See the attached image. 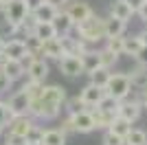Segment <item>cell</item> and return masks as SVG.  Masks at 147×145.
Listing matches in <instances>:
<instances>
[{
  "instance_id": "44dd1931",
  "label": "cell",
  "mask_w": 147,
  "mask_h": 145,
  "mask_svg": "<svg viewBox=\"0 0 147 145\" xmlns=\"http://www.w3.org/2000/svg\"><path fill=\"white\" fill-rule=\"evenodd\" d=\"M33 37H37L40 42H44V40H51V37L57 35L55 26H53V22H35V26H33V33H31Z\"/></svg>"
},
{
  "instance_id": "d590c367",
  "label": "cell",
  "mask_w": 147,
  "mask_h": 145,
  "mask_svg": "<svg viewBox=\"0 0 147 145\" xmlns=\"http://www.w3.org/2000/svg\"><path fill=\"white\" fill-rule=\"evenodd\" d=\"M134 16H138V18H141V22H145V24H147V0L143 2L141 7H138V9H136V11H134Z\"/></svg>"
},
{
  "instance_id": "d6986e66",
  "label": "cell",
  "mask_w": 147,
  "mask_h": 145,
  "mask_svg": "<svg viewBox=\"0 0 147 145\" xmlns=\"http://www.w3.org/2000/svg\"><path fill=\"white\" fill-rule=\"evenodd\" d=\"M51 22H53V26H55L57 35H66V33H70V31H73V26H75V22L70 20V16H68L64 9H59V11L55 13V18L51 20Z\"/></svg>"
},
{
  "instance_id": "52a82bcc",
  "label": "cell",
  "mask_w": 147,
  "mask_h": 145,
  "mask_svg": "<svg viewBox=\"0 0 147 145\" xmlns=\"http://www.w3.org/2000/svg\"><path fill=\"white\" fill-rule=\"evenodd\" d=\"M7 103V110H9V115H29V108H31V95L24 90V88H20L18 92H13L9 97V101Z\"/></svg>"
},
{
  "instance_id": "3957f363",
  "label": "cell",
  "mask_w": 147,
  "mask_h": 145,
  "mask_svg": "<svg viewBox=\"0 0 147 145\" xmlns=\"http://www.w3.org/2000/svg\"><path fill=\"white\" fill-rule=\"evenodd\" d=\"M108 95H112L114 99H125L132 90V84H129V75L127 72H110V79H108V84L103 88Z\"/></svg>"
},
{
  "instance_id": "836d02e7",
  "label": "cell",
  "mask_w": 147,
  "mask_h": 145,
  "mask_svg": "<svg viewBox=\"0 0 147 145\" xmlns=\"http://www.w3.org/2000/svg\"><path fill=\"white\" fill-rule=\"evenodd\" d=\"M134 60H136L138 66H145L147 68V46H141V51L134 55Z\"/></svg>"
},
{
  "instance_id": "1f68e13d",
  "label": "cell",
  "mask_w": 147,
  "mask_h": 145,
  "mask_svg": "<svg viewBox=\"0 0 147 145\" xmlns=\"http://www.w3.org/2000/svg\"><path fill=\"white\" fill-rule=\"evenodd\" d=\"M101 143H103V145H123V136L114 134L112 130H105V132H103V139H101Z\"/></svg>"
},
{
  "instance_id": "30bf717a",
  "label": "cell",
  "mask_w": 147,
  "mask_h": 145,
  "mask_svg": "<svg viewBox=\"0 0 147 145\" xmlns=\"http://www.w3.org/2000/svg\"><path fill=\"white\" fill-rule=\"evenodd\" d=\"M49 62L44 60V57H35L33 62H29L26 64V79H31V81H40V84H44L46 81V77H49Z\"/></svg>"
},
{
  "instance_id": "5b68a950",
  "label": "cell",
  "mask_w": 147,
  "mask_h": 145,
  "mask_svg": "<svg viewBox=\"0 0 147 145\" xmlns=\"http://www.w3.org/2000/svg\"><path fill=\"white\" fill-rule=\"evenodd\" d=\"M33 123H35V119L31 115H13V117H9V121H7L5 134H13V136L24 139V134L31 130Z\"/></svg>"
},
{
  "instance_id": "484cf974",
  "label": "cell",
  "mask_w": 147,
  "mask_h": 145,
  "mask_svg": "<svg viewBox=\"0 0 147 145\" xmlns=\"http://www.w3.org/2000/svg\"><path fill=\"white\" fill-rule=\"evenodd\" d=\"M108 130H112V132L119 134V136H125V134L132 130V123H129L127 119H123V117L117 115L114 119H112V123H110V127H108Z\"/></svg>"
},
{
  "instance_id": "4fadbf2b",
  "label": "cell",
  "mask_w": 147,
  "mask_h": 145,
  "mask_svg": "<svg viewBox=\"0 0 147 145\" xmlns=\"http://www.w3.org/2000/svg\"><path fill=\"white\" fill-rule=\"evenodd\" d=\"M0 70L5 72L7 77L11 79V81H18V79L24 77L26 68H24V64H22L20 60H11V57H5V60H2V64H0Z\"/></svg>"
},
{
  "instance_id": "277c9868",
  "label": "cell",
  "mask_w": 147,
  "mask_h": 145,
  "mask_svg": "<svg viewBox=\"0 0 147 145\" xmlns=\"http://www.w3.org/2000/svg\"><path fill=\"white\" fill-rule=\"evenodd\" d=\"M2 13H5V20H9L11 24H22L26 18H29V7H26L24 0H9L5 5V9H2Z\"/></svg>"
},
{
  "instance_id": "6da1fadb",
  "label": "cell",
  "mask_w": 147,
  "mask_h": 145,
  "mask_svg": "<svg viewBox=\"0 0 147 145\" xmlns=\"http://www.w3.org/2000/svg\"><path fill=\"white\" fill-rule=\"evenodd\" d=\"M64 101H66V88H61L57 84H51V86L42 84L40 92L31 99L29 115L40 121H53L61 115Z\"/></svg>"
},
{
  "instance_id": "4316f807",
  "label": "cell",
  "mask_w": 147,
  "mask_h": 145,
  "mask_svg": "<svg viewBox=\"0 0 147 145\" xmlns=\"http://www.w3.org/2000/svg\"><path fill=\"white\" fill-rule=\"evenodd\" d=\"M117 106H119V99H114L112 95H108V92H105V95L101 97V101H99L94 108L101 110V112H110V115H117Z\"/></svg>"
},
{
  "instance_id": "f1b7e54d",
  "label": "cell",
  "mask_w": 147,
  "mask_h": 145,
  "mask_svg": "<svg viewBox=\"0 0 147 145\" xmlns=\"http://www.w3.org/2000/svg\"><path fill=\"white\" fill-rule=\"evenodd\" d=\"M64 108H66L68 115H77V112H81V110H88V106L81 101V97L77 95V97H70V99L66 97V101H64Z\"/></svg>"
},
{
  "instance_id": "f35d334b",
  "label": "cell",
  "mask_w": 147,
  "mask_h": 145,
  "mask_svg": "<svg viewBox=\"0 0 147 145\" xmlns=\"http://www.w3.org/2000/svg\"><path fill=\"white\" fill-rule=\"evenodd\" d=\"M26 2V7H29V11H33V9H35V7H40L44 2V0H24Z\"/></svg>"
},
{
  "instance_id": "8992f818",
  "label": "cell",
  "mask_w": 147,
  "mask_h": 145,
  "mask_svg": "<svg viewBox=\"0 0 147 145\" xmlns=\"http://www.w3.org/2000/svg\"><path fill=\"white\" fill-rule=\"evenodd\" d=\"M117 115L123 117V119H127L129 123H136V121L141 119V115H143V103L138 101V99L125 97V99H121V101H119Z\"/></svg>"
},
{
  "instance_id": "ba28073f",
  "label": "cell",
  "mask_w": 147,
  "mask_h": 145,
  "mask_svg": "<svg viewBox=\"0 0 147 145\" xmlns=\"http://www.w3.org/2000/svg\"><path fill=\"white\" fill-rule=\"evenodd\" d=\"M68 117H70L75 134H90L97 130V123H94V117H92L90 110H81L77 115H68Z\"/></svg>"
},
{
  "instance_id": "ab89813d",
  "label": "cell",
  "mask_w": 147,
  "mask_h": 145,
  "mask_svg": "<svg viewBox=\"0 0 147 145\" xmlns=\"http://www.w3.org/2000/svg\"><path fill=\"white\" fill-rule=\"evenodd\" d=\"M127 2H129V7H132V9L136 11V9H138V7H141L143 2H145V0H127Z\"/></svg>"
},
{
  "instance_id": "83f0119b",
  "label": "cell",
  "mask_w": 147,
  "mask_h": 145,
  "mask_svg": "<svg viewBox=\"0 0 147 145\" xmlns=\"http://www.w3.org/2000/svg\"><path fill=\"white\" fill-rule=\"evenodd\" d=\"M97 53H99V62H101V66L103 68H114V64L119 62V55L117 53H112V51H108V48H97Z\"/></svg>"
},
{
  "instance_id": "2e32d148",
  "label": "cell",
  "mask_w": 147,
  "mask_h": 145,
  "mask_svg": "<svg viewBox=\"0 0 147 145\" xmlns=\"http://www.w3.org/2000/svg\"><path fill=\"white\" fill-rule=\"evenodd\" d=\"M129 75V84H132V90L138 92V95H145L147 92V68L138 66L136 70L127 72Z\"/></svg>"
},
{
  "instance_id": "ee69618b",
  "label": "cell",
  "mask_w": 147,
  "mask_h": 145,
  "mask_svg": "<svg viewBox=\"0 0 147 145\" xmlns=\"http://www.w3.org/2000/svg\"><path fill=\"white\" fill-rule=\"evenodd\" d=\"M2 9H5V5H2V0H0V13H2Z\"/></svg>"
},
{
  "instance_id": "d6a6232c",
  "label": "cell",
  "mask_w": 147,
  "mask_h": 145,
  "mask_svg": "<svg viewBox=\"0 0 147 145\" xmlns=\"http://www.w3.org/2000/svg\"><path fill=\"white\" fill-rule=\"evenodd\" d=\"M9 110H7V103L0 101V136L5 134V127H7V121H9Z\"/></svg>"
},
{
  "instance_id": "b9f144b4",
  "label": "cell",
  "mask_w": 147,
  "mask_h": 145,
  "mask_svg": "<svg viewBox=\"0 0 147 145\" xmlns=\"http://www.w3.org/2000/svg\"><path fill=\"white\" fill-rule=\"evenodd\" d=\"M141 103H143V108H147V92L143 95V99H141Z\"/></svg>"
},
{
  "instance_id": "f546056e",
  "label": "cell",
  "mask_w": 147,
  "mask_h": 145,
  "mask_svg": "<svg viewBox=\"0 0 147 145\" xmlns=\"http://www.w3.org/2000/svg\"><path fill=\"white\" fill-rule=\"evenodd\" d=\"M42 132H44L42 127L33 123L31 130L24 134V145H42Z\"/></svg>"
},
{
  "instance_id": "5bb4252c",
  "label": "cell",
  "mask_w": 147,
  "mask_h": 145,
  "mask_svg": "<svg viewBox=\"0 0 147 145\" xmlns=\"http://www.w3.org/2000/svg\"><path fill=\"white\" fill-rule=\"evenodd\" d=\"M103 95H105V90H103V88H99V86L90 84V81H88V84H86V86H84V88L79 90L81 101H84V103L88 106V110H90V108H94V106H97V103L101 101V97H103Z\"/></svg>"
},
{
  "instance_id": "ac0fdd59",
  "label": "cell",
  "mask_w": 147,
  "mask_h": 145,
  "mask_svg": "<svg viewBox=\"0 0 147 145\" xmlns=\"http://www.w3.org/2000/svg\"><path fill=\"white\" fill-rule=\"evenodd\" d=\"M110 16L123 20V22H129V20H132V16H134V9L129 7L127 0H114V2L110 5Z\"/></svg>"
},
{
  "instance_id": "7dc6e473",
  "label": "cell",
  "mask_w": 147,
  "mask_h": 145,
  "mask_svg": "<svg viewBox=\"0 0 147 145\" xmlns=\"http://www.w3.org/2000/svg\"><path fill=\"white\" fill-rule=\"evenodd\" d=\"M22 145H24V143H22Z\"/></svg>"
},
{
  "instance_id": "60d3db41",
  "label": "cell",
  "mask_w": 147,
  "mask_h": 145,
  "mask_svg": "<svg viewBox=\"0 0 147 145\" xmlns=\"http://www.w3.org/2000/svg\"><path fill=\"white\" fill-rule=\"evenodd\" d=\"M138 37H141L143 46H147V29H145V31H141V33H138Z\"/></svg>"
},
{
  "instance_id": "7c38bea8",
  "label": "cell",
  "mask_w": 147,
  "mask_h": 145,
  "mask_svg": "<svg viewBox=\"0 0 147 145\" xmlns=\"http://www.w3.org/2000/svg\"><path fill=\"white\" fill-rule=\"evenodd\" d=\"M26 53H29V48H26V42L22 37H9V40H5V46H2V55L5 57L22 60Z\"/></svg>"
},
{
  "instance_id": "bcb514c9",
  "label": "cell",
  "mask_w": 147,
  "mask_h": 145,
  "mask_svg": "<svg viewBox=\"0 0 147 145\" xmlns=\"http://www.w3.org/2000/svg\"><path fill=\"white\" fill-rule=\"evenodd\" d=\"M5 145H13V143H5Z\"/></svg>"
},
{
  "instance_id": "7402d4cb",
  "label": "cell",
  "mask_w": 147,
  "mask_h": 145,
  "mask_svg": "<svg viewBox=\"0 0 147 145\" xmlns=\"http://www.w3.org/2000/svg\"><path fill=\"white\" fill-rule=\"evenodd\" d=\"M123 145H147V132L145 130H138V127H132L123 136Z\"/></svg>"
},
{
  "instance_id": "9a60e30c",
  "label": "cell",
  "mask_w": 147,
  "mask_h": 145,
  "mask_svg": "<svg viewBox=\"0 0 147 145\" xmlns=\"http://www.w3.org/2000/svg\"><path fill=\"white\" fill-rule=\"evenodd\" d=\"M61 55H64V48H61V42L59 37H51V40H44L42 42V57L44 60H59Z\"/></svg>"
},
{
  "instance_id": "e575fe53",
  "label": "cell",
  "mask_w": 147,
  "mask_h": 145,
  "mask_svg": "<svg viewBox=\"0 0 147 145\" xmlns=\"http://www.w3.org/2000/svg\"><path fill=\"white\" fill-rule=\"evenodd\" d=\"M11 84H13V81H11L9 77H7V75H5L2 70H0V95L9 90V88H11Z\"/></svg>"
},
{
  "instance_id": "f6af8a7d",
  "label": "cell",
  "mask_w": 147,
  "mask_h": 145,
  "mask_svg": "<svg viewBox=\"0 0 147 145\" xmlns=\"http://www.w3.org/2000/svg\"><path fill=\"white\" fill-rule=\"evenodd\" d=\"M7 2H9V0H2V5H7Z\"/></svg>"
},
{
  "instance_id": "7a4b0ae2",
  "label": "cell",
  "mask_w": 147,
  "mask_h": 145,
  "mask_svg": "<svg viewBox=\"0 0 147 145\" xmlns=\"http://www.w3.org/2000/svg\"><path fill=\"white\" fill-rule=\"evenodd\" d=\"M73 31L77 33L79 40H84L86 44H99L101 40H105V31H103V18H99L97 13H92L90 18L81 20L73 26Z\"/></svg>"
},
{
  "instance_id": "d4e9b609",
  "label": "cell",
  "mask_w": 147,
  "mask_h": 145,
  "mask_svg": "<svg viewBox=\"0 0 147 145\" xmlns=\"http://www.w3.org/2000/svg\"><path fill=\"white\" fill-rule=\"evenodd\" d=\"M143 42L138 35H132V37H123V55H127V57H134L138 51H141Z\"/></svg>"
},
{
  "instance_id": "e0dca14e",
  "label": "cell",
  "mask_w": 147,
  "mask_h": 145,
  "mask_svg": "<svg viewBox=\"0 0 147 145\" xmlns=\"http://www.w3.org/2000/svg\"><path fill=\"white\" fill-rule=\"evenodd\" d=\"M103 31H105V37H114V35H125V31H127V22H123V20L114 18H103Z\"/></svg>"
},
{
  "instance_id": "603a6c76",
  "label": "cell",
  "mask_w": 147,
  "mask_h": 145,
  "mask_svg": "<svg viewBox=\"0 0 147 145\" xmlns=\"http://www.w3.org/2000/svg\"><path fill=\"white\" fill-rule=\"evenodd\" d=\"M42 145H66V134L61 130H44Z\"/></svg>"
},
{
  "instance_id": "8fae6325",
  "label": "cell",
  "mask_w": 147,
  "mask_h": 145,
  "mask_svg": "<svg viewBox=\"0 0 147 145\" xmlns=\"http://www.w3.org/2000/svg\"><path fill=\"white\" fill-rule=\"evenodd\" d=\"M64 11L70 16V20H73L75 24L81 22V20H86V18H90L92 13H94V11H92V7L88 5V2H79V0H68Z\"/></svg>"
},
{
  "instance_id": "7bdbcfd3",
  "label": "cell",
  "mask_w": 147,
  "mask_h": 145,
  "mask_svg": "<svg viewBox=\"0 0 147 145\" xmlns=\"http://www.w3.org/2000/svg\"><path fill=\"white\" fill-rule=\"evenodd\" d=\"M2 46H5V37L0 35V53H2Z\"/></svg>"
},
{
  "instance_id": "cb8c5ba5",
  "label": "cell",
  "mask_w": 147,
  "mask_h": 145,
  "mask_svg": "<svg viewBox=\"0 0 147 145\" xmlns=\"http://www.w3.org/2000/svg\"><path fill=\"white\" fill-rule=\"evenodd\" d=\"M88 77H90V84L99 86V88H105L108 79H110V68L99 66V68H94L92 72H88Z\"/></svg>"
},
{
  "instance_id": "9c48e42d",
  "label": "cell",
  "mask_w": 147,
  "mask_h": 145,
  "mask_svg": "<svg viewBox=\"0 0 147 145\" xmlns=\"http://www.w3.org/2000/svg\"><path fill=\"white\" fill-rule=\"evenodd\" d=\"M57 66H59V72L68 79H75V77H81V75H84L79 55H61L59 60H57Z\"/></svg>"
},
{
  "instance_id": "ffe728a7",
  "label": "cell",
  "mask_w": 147,
  "mask_h": 145,
  "mask_svg": "<svg viewBox=\"0 0 147 145\" xmlns=\"http://www.w3.org/2000/svg\"><path fill=\"white\" fill-rule=\"evenodd\" d=\"M59 11V9H55L53 5H49V2H42L40 7H35L33 11H31V16H33V20L35 22H51V20L55 18V13Z\"/></svg>"
},
{
  "instance_id": "4dcf8cb0",
  "label": "cell",
  "mask_w": 147,
  "mask_h": 145,
  "mask_svg": "<svg viewBox=\"0 0 147 145\" xmlns=\"http://www.w3.org/2000/svg\"><path fill=\"white\" fill-rule=\"evenodd\" d=\"M105 48L112 51V53H117V55H123V35L105 37Z\"/></svg>"
},
{
  "instance_id": "8d00e7d4",
  "label": "cell",
  "mask_w": 147,
  "mask_h": 145,
  "mask_svg": "<svg viewBox=\"0 0 147 145\" xmlns=\"http://www.w3.org/2000/svg\"><path fill=\"white\" fill-rule=\"evenodd\" d=\"M64 134H75V130H73V123H70V117H66L64 119V123H61V127H59Z\"/></svg>"
},
{
  "instance_id": "74e56055",
  "label": "cell",
  "mask_w": 147,
  "mask_h": 145,
  "mask_svg": "<svg viewBox=\"0 0 147 145\" xmlns=\"http://www.w3.org/2000/svg\"><path fill=\"white\" fill-rule=\"evenodd\" d=\"M44 2H49V5H53L55 9H64L68 0H44Z\"/></svg>"
}]
</instances>
